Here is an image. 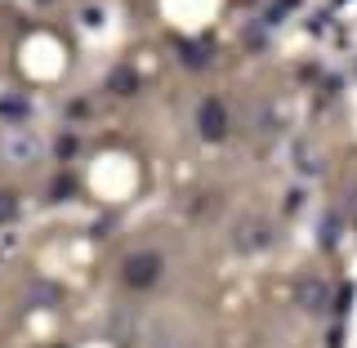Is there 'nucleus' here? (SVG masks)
<instances>
[{
    "label": "nucleus",
    "instance_id": "39448f33",
    "mask_svg": "<svg viewBox=\"0 0 357 348\" xmlns=\"http://www.w3.org/2000/svg\"><path fill=\"white\" fill-rule=\"evenodd\" d=\"M237 245H241V250H259V245H268V228H264V223H250V228L241 223Z\"/></svg>",
    "mask_w": 357,
    "mask_h": 348
},
{
    "label": "nucleus",
    "instance_id": "f03ea898",
    "mask_svg": "<svg viewBox=\"0 0 357 348\" xmlns=\"http://www.w3.org/2000/svg\"><path fill=\"white\" fill-rule=\"evenodd\" d=\"M156 273H161V259H156V255H134V259H126V282L139 286V290L152 286Z\"/></svg>",
    "mask_w": 357,
    "mask_h": 348
},
{
    "label": "nucleus",
    "instance_id": "20e7f679",
    "mask_svg": "<svg viewBox=\"0 0 357 348\" xmlns=\"http://www.w3.org/2000/svg\"><path fill=\"white\" fill-rule=\"evenodd\" d=\"M201 134L219 139L223 134V103H201Z\"/></svg>",
    "mask_w": 357,
    "mask_h": 348
},
{
    "label": "nucleus",
    "instance_id": "7ed1b4c3",
    "mask_svg": "<svg viewBox=\"0 0 357 348\" xmlns=\"http://www.w3.org/2000/svg\"><path fill=\"white\" fill-rule=\"evenodd\" d=\"M326 299H331L326 282H317V277H308V282H299V304H304V308H326Z\"/></svg>",
    "mask_w": 357,
    "mask_h": 348
},
{
    "label": "nucleus",
    "instance_id": "f257e3e1",
    "mask_svg": "<svg viewBox=\"0 0 357 348\" xmlns=\"http://www.w3.org/2000/svg\"><path fill=\"white\" fill-rule=\"evenodd\" d=\"M40 152H45V143L36 130H5V139H0V156L9 165H31Z\"/></svg>",
    "mask_w": 357,
    "mask_h": 348
}]
</instances>
